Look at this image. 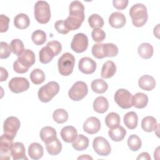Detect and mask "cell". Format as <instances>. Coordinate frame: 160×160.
I'll use <instances>...</instances> for the list:
<instances>
[{
  "label": "cell",
  "mask_w": 160,
  "mask_h": 160,
  "mask_svg": "<svg viewBox=\"0 0 160 160\" xmlns=\"http://www.w3.org/2000/svg\"><path fill=\"white\" fill-rule=\"evenodd\" d=\"M31 39L36 45H42L46 41V34L43 31L38 29L32 33Z\"/></svg>",
  "instance_id": "obj_39"
},
{
  "label": "cell",
  "mask_w": 160,
  "mask_h": 160,
  "mask_svg": "<svg viewBox=\"0 0 160 160\" xmlns=\"http://www.w3.org/2000/svg\"><path fill=\"white\" fill-rule=\"evenodd\" d=\"M93 109L98 113H104L109 108L108 99L104 96H99L95 99L93 102Z\"/></svg>",
  "instance_id": "obj_24"
},
{
  "label": "cell",
  "mask_w": 160,
  "mask_h": 160,
  "mask_svg": "<svg viewBox=\"0 0 160 160\" xmlns=\"http://www.w3.org/2000/svg\"><path fill=\"white\" fill-rule=\"evenodd\" d=\"M69 15L64 20V24L69 30H76L80 28L84 20V6L79 1H73L69 5Z\"/></svg>",
  "instance_id": "obj_1"
},
{
  "label": "cell",
  "mask_w": 160,
  "mask_h": 160,
  "mask_svg": "<svg viewBox=\"0 0 160 160\" xmlns=\"http://www.w3.org/2000/svg\"><path fill=\"white\" fill-rule=\"evenodd\" d=\"M43 153V148L38 142H32L28 147V154L32 159L37 160L41 158Z\"/></svg>",
  "instance_id": "obj_23"
},
{
  "label": "cell",
  "mask_w": 160,
  "mask_h": 160,
  "mask_svg": "<svg viewBox=\"0 0 160 160\" xmlns=\"http://www.w3.org/2000/svg\"><path fill=\"white\" fill-rule=\"evenodd\" d=\"M88 145L89 139L83 134L78 135L72 144L73 148L76 151H83L88 147Z\"/></svg>",
  "instance_id": "obj_32"
},
{
  "label": "cell",
  "mask_w": 160,
  "mask_h": 160,
  "mask_svg": "<svg viewBox=\"0 0 160 160\" xmlns=\"http://www.w3.org/2000/svg\"><path fill=\"white\" fill-rule=\"evenodd\" d=\"M91 87L92 90L98 94H102L108 89V83L102 79H97L92 81Z\"/></svg>",
  "instance_id": "obj_33"
},
{
  "label": "cell",
  "mask_w": 160,
  "mask_h": 160,
  "mask_svg": "<svg viewBox=\"0 0 160 160\" xmlns=\"http://www.w3.org/2000/svg\"><path fill=\"white\" fill-rule=\"evenodd\" d=\"M128 2V0H114L112 1L114 7L119 10L124 9L127 7Z\"/></svg>",
  "instance_id": "obj_47"
},
{
  "label": "cell",
  "mask_w": 160,
  "mask_h": 160,
  "mask_svg": "<svg viewBox=\"0 0 160 160\" xmlns=\"http://www.w3.org/2000/svg\"><path fill=\"white\" fill-rule=\"evenodd\" d=\"M53 119L59 124L65 122L68 119V113L64 109H57L52 114Z\"/></svg>",
  "instance_id": "obj_40"
},
{
  "label": "cell",
  "mask_w": 160,
  "mask_h": 160,
  "mask_svg": "<svg viewBox=\"0 0 160 160\" xmlns=\"http://www.w3.org/2000/svg\"><path fill=\"white\" fill-rule=\"evenodd\" d=\"M78 68L81 72L85 74H90L96 71V62L89 57H84L79 60Z\"/></svg>",
  "instance_id": "obj_14"
},
{
  "label": "cell",
  "mask_w": 160,
  "mask_h": 160,
  "mask_svg": "<svg viewBox=\"0 0 160 160\" xmlns=\"http://www.w3.org/2000/svg\"><path fill=\"white\" fill-rule=\"evenodd\" d=\"M109 24L114 28H121L126 22L125 16L120 12H114L109 17Z\"/></svg>",
  "instance_id": "obj_16"
},
{
  "label": "cell",
  "mask_w": 160,
  "mask_h": 160,
  "mask_svg": "<svg viewBox=\"0 0 160 160\" xmlns=\"http://www.w3.org/2000/svg\"><path fill=\"white\" fill-rule=\"evenodd\" d=\"M75 64V58L69 53H64L58 59V66L59 73L64 76L70 75L73 71Z\"/></svg>",
  "instance_id": "obj_6"
},
{
  "label": "cell",
  "mask_w": 160,
  "mask_h": 160,
  "mask_svg": "<svg viewBox=\"0 0 160 160\" xmlns=\"http://www.w3.org/2000/svg\"><path fill=\"white\" fill-rule=\"evenodd\" d=\"M92 147L95 152L99 156H106L111 152V148L109 142L101 136H98L94 139Z\"/></svg>",
  "instance_id": "obj_11"
},
{
  "label": "cell",
  "mask_w": 160,
  "mask_h": 160,
  "mask_svg": "<svg viewBox=\"0 0 160 160\" xmlns=\"http://www.w3.org/2000/svg\"><path fill=\"white\" fill-rule=\"evenodd\" d=\"M1 79L0 81L2 82L4 81H6L8 77V72L6 71V69H4L2 67H1Z\"/></svg>",
  "instance_id": "obj_48"
},
{
  "label": "cell",
  "mask_w": 160,
  "mask_h": 160,
  "mask_svg": "<svg viewBox=\"0 0 160 160\" xmlns=\"http://www.w3.org/2000/svg\"><path fill=\"white\" fill-rule=\"evenodd\" d=\"M12 141L13 139L8 135L5 134L1 135L0 139V158L1 159L8 160L10 159Z\"/></svg>",
  "instance_id": "obj_13"
},
{
  "label": "cell",
  "mask_w": 160,
  "mask_h": 160,
  "mask_svg": "<svg viewBox=\"0 0 160 160\" xmlns=\"http://www.w3.org/2000/svg\"><path fill=\"white\" fill-rule=\"evenodd\" d=\"M88 22L92 29H101L103 27L104 20L101 16L98 14H92L88 18Z\"/></svg>",
  "instance_id": "obj_37"
},
{
  "label": "cell",
  "mask_w": 160,
  "mask_h": 160,
  "mask_svg": "<svg viewBox=\"0 0 160 160\" xmlns=\"http://www.w3.org/2000/svg\"><path fill=\"white\" fill-rule=\"evenodd\" d=\"M34 17L40 24L48 23L51 18V9L48 2L38 1L34 5Z\"/></svg>",
  "instance_id": "obj_4"
},
{
  "label": "cell",
  "mask_w": 160,
  "mask_h": 160,
  "mask_svg": "<svg viewBox=\"0 0 160 160\" xmlns=\"http://www.w3.org/2000/svg\"><path fill=\"white\" fill-rule=\"evenodd\" d=\"M88 46V38L84 33L75 34L71 43V48L77 53L84 52Z\"/></svg>",
  "instance_id": "obj_10"
},
{
  "label": "cell",
  "mask_w": 160,
  "mask_h": 160,
  "mask_svg": "<svg viewBox=\"0 0 160 160\" xmlns=\"http://www.w3.org/2000/svg\"><path fill=\"white\" fill-rule=\"evenodd\" d=\"M14 24L18 29H24L29 27L30 19L27 14L20 13L17 14L14 18Z\"/></svg>",
  "instance_id": "obj_28"
},
{
  "label": "cell",
  "mask_w": 160,
  "mask_h": 160,
  "mask_svg": "<svg viewBox=\"0 0 160 160\" xmlns=\"http://www.w3.org/2000/svg\"><path fill=\"white\" fill-rule=\"evenodd\" d=\"M88 88L87 84L83 81H77L71 88L68 92L70 99L75 101L82 99L88 94Z\"/></svg>",
  "instance_id": "obj_8"
},
{
  "label": "cell",
  "mask_w": 160,
  "mask_h": 160,
  "mask_svg": "<svg viewBox=\"0 0 160 160\" xmlns=\"http://www.w3.org/2000/svg\"><path fill=\"white\" fill-rule=\"evenodd\" d=\"M49 48H50L53 52H54L56 56H58L62 50V45L58 41H51L48 42L46 44Z\"/></svg>",
  "instance_id": "obj_44"
},
{
  "label": "cell",
  "mask_w": 160,
  "mask_h": 160,
  "mask_svg": "<svg viewBox=\"0 0 160 160\" xmlns=\"http://www.w3.org/2000/svg\"><path fill=\"white\" fill-rule=\"evenodd\" d=\"M11 153L14 160L28 159L26 156V149L24 144L20 142H16L12 144Z\"/></svg>",
  "instance_id": "obj_17"
},
{
  "label": "cell",
  "mask_w": 160,
  "mask_h": 160,
  "mask_svg": "<svg viewBox=\"0 0 160 160\" xmlns=\"http://www.w3.org/2000/svg\"><path fill=\"white\" fill-rule=\"evenodd\" d=\"M159 126L156 119L152 116H146L144 118L141 122L142 129L146 132H150L156 131V128Z\"/></svg>",
  "instance_id": "obj_25"
},
{
  "label": "cell",
  "mask_w": 160,
  "mask_h": 160,
  "mask_svg": "<svg viewBox=\"0 0 160 160\" xmlns=\"http://www.w3.org/2000/svg\"><path fill=\"white\" fill-rule=\"evenodd\" d=\"M138 84L142 89L149 91L155 88L156 81L152 76L146 74L140 77L138 81Z\"/></svg>",
  "instance_id": "obj_19"
},
{
  "label": "cell",
  "mask_w": 160,
  "mask_h": 160,
  "mask_svg": "<svg viewBox=\"0 0 160 160\" xmlns=\"http://www.w3.org/2000/svg\"><path fill=\"white\" fill-rule=\"evenodd\" d=\"M118 48L113 43H102V53L104 58L114 57L118 54Z\"/></svg>",
  "instance_id": "obj_34"
},
{
  "label": "cell",
  "mask_w": 160,
  "mask_h": 160,
  "mask_svg": "<svg viewBox=\"0 0 160 160\" xmlns=\"http://www.w3.org/2000/svg\"><path fill=\"white\" fill-rule=\"evenodd\" d=\"M12 52L16 56H19L24 50V44L22 41L19 39H14L12 40L10 43Z\"/></svg>",
  "instance_id": "obj_41"
},
{
  "label": "cell",
  "mask_w": 160,
  "mask_h": 160,
  "mask_svg": "<svg viewBox=\"0 0 160 160\" xmlns=\"http://www.w3.org/2000/svg\"><path fill=\"white\" fill-rule=\"evenodd\" d=\"M106 125L109 128H113L119 125L120 124V116L114 112L109 113L105 118Z\"/></svg>",
  "instance_id": "obj_35"
},
{
  "label": "cell",
  "mask_w": 160,
  "mask_h": 160,
  "mask_svg": "<svg viewBox=\"0 0 160 160\" xmlns=\"http://www.w3.org/2000/svg\"><path fill=\"white\" fill-rule=\"evenodd\" d=\"M137 159H146V160H150L151 159V157L149 156V154H148V152H143L142 153H141L138 157L137 158Z\"/></svg>",
  "instance_id": "obj_49"
},
{
  "label": "cell",
  "mask_w": 160,
  "mask_h": 160,
  "mask_svg": "<svg viewBox=\"0 0 160 160\" xmlns=\"http://www.w3.org/2000/svg\"><path fill=\"white\" fill-rule=\"evenodd\" d=\"M12 52L11 48L9 44H8L6 42L1 41V59H6L8 58Z\"/></svg>",
  "instance_id": "obj_43"
},
{
  "label": "cell",
  "mask_w": 160,
  "mask_h": 160,
  "mask_svg": "<svg viewBox=\"0 0 160 160\" xmlns=\"http://www.w3.org/2000/svg\"><path fill=\"white\" fill-rule=\"evenodd\" d=\"M91 36L93 41L97 42H101L106 38V33L101 29H94L91 32Z\"/></svg>",
  "instance_id": "obj_42"
},
{
  "label": "cell",
  "mask_w": 160,
  "mask_h": 160,
  "mask_svg": "<svg viewBox=\"0 0 160 160\" xmlns=\"http://www.w3.org/2000/svg\"><path fill=\"white\" fill-rule=\"evenodd\" d=\"M40 138L44 142H46L57 138V133L54 128L51 126H45L40 131Z\"/></svg>",
  "instance_id": "obj_31"
},
{
  "label": "cell",
  "mask_w": 160,
  "mask_h": 160,
  "mask_svg": "<svg viewBox=\"0 0 160 160\" xmlns=\"http://www.w3.org/2000/svg\"><path fill=\"white\" fill-rule=\"evenodd\" d=\"M39 61L42 64H48L56 56L53 51L48 46L43 47L39 52Z\"/></svg>",
  "instance_id": "obj_26"
},
{
  "label": "cell",
  "mask_w": 160,
  "mask_h": 160,
  "mask_svg": "<svg viewBox=\"0 0 160 160\" xmlns=\"http://www.w3.org/2000/svg\"><path fill=\"white\" fill-rule=\"evenodd\" d=\"M128 145L132 151H137L141 148L142 142L138 136L132 134L128 138Z\"/></svg>",
  "instance_id": "obj_38"
},
{
  "label": "cell",
  "mask_w": 160,
  "mask_h": 160,
  "mask_svg": "<svg viewBox=\"0 0 160 160\" xmlns=\"http://www.w3.org/2000/svg\"><path fill=\"white\" fill-rule=\"evenodd\" d=\"M108 134L112 141L119 142L124 139L126 134V131L122 126L119 125L115 128H109Z\"/></svg>",
  "instance_id": "obj_21"
},
{
  "label": "cell",
  "mask_w": 160,
  "mask_h": 160,
  "mask_svg": "<svg viewBox=\"0 0 160 160\" xmlns=\"http://www.w3.org/2000/svg\"><path fill=\"white\" fill-rule=\"evenodd\" d=\"M59 91V85L57 82L50 81L42 86L38 91V98L42 102L50 101Z\"/></svg>",
  "instance_id": "obj_5"
},
{
  "label": "cell",
  "mask_w": 160,
  "mask_h": 160,
  "mask_svg": "<svg viewBox=\"0 0 160 160\" xmlns=\"http://www.w3.org/2000/svg\"><path fill=\"white\" fill-rule=\"evenodd\" d=\"M78 136L76 129L72 126H67L61 131V136L62 140L66 142H73Z\"/></svg>",
  "instance_id": "obj_18"
},
{
  "label": "cell",
  "mask_w": 160,
  "mask_h": 160,
  "mask_svg": "<svg viewBox=\"0 0 160 160\" xmlns=\"http://www.w3.org/2000/svg\"><path fill=\"white\" fill-rule=\"evenodd\" d=\"M9 18L4 14H1L0 16V24H1L0 32H4L8 31L9 28Z\"/></svg>",
  "instance_id": "obj_46"
},
{
  "label": "cell",
  "mask_w": 160,
  "mask_h": 160,
  "mask_svg": "<svg viewBox=\"0 0 160 160\" xmlns=\"http://www.w3.org/2000/svg\"><path fill=\"white\" fill-rule=\"evenodd\" d=\"M148 102V97L142 92H138L132 96V106L138 109L145 108Z\"/></svg>",
  "instance_id": "obj_29"
},
{
  "label": "cell",
  "mask_w": 160,
  "mask_h": 160,
  "mask_svg": "<svg viewBox=\"0 0 160 160\" xmlns=\"http://www.w3.org/2000/svg\"><path fill=\"white\" fill-rule=\"evenodd\" d=\"M54 28L60 34H66L69 32V30L64 24V20H59L56 21L54 24Z\"/></svg>",
  "instance_id": "obj_45"
},
{
  "label": "cell",
  "mask_w": 160,
  "mask_h": 160,
  "mask_svg": "<svg viewBox=\"0 0 160 160\" xmlns=\"http://www.w3.org/2000/svg\"><path fill=\"white\" fill-rule=\"evenodd\" d=\"M78 159H92V158H91V156L86 154V155H82L81 156L78 157Z\"/></svg>",
  "instance_id": "obj_50"
},
{
  "label": "cell",
  "mask_w": 160,
  "mask_h": 160,
  "mask_svg": "<svg viewBox=\"0 0 160 160\" xmlns=\"http://www.w3.org/2000/svg\"><path fill=\"white\" fill-rule=\"evenodd\" d=\"M8 86L12 92L20 93L29 89V82L25 78L14 77L9 81Z\"/></svg>",
  "instance_id": "obj_12"
},
{
  "label": "cell",
  "mask_w": 160,
  "mask_h": 160,
  "mask_svg": "<svg viewBox=\"0 0 160 160\" xmlns=\"http://www.w3.org/2000/svg\"><path fill=\"white\" fill-rule=\"evenodd\" d=\"M20 126L21 122L18 118L14 116H9L4 121V132L12 139H14L20 128Z\"/></svg>",
  "instance_id": "obj_9"
},
{
  "label": "cell",
  "mask_w": 160,
  "mask_h": 160,
  "mask_svg": "<svg viewBox=\"0 0 160 160\" xmlns=\"http://www.w3.org/2000/svg\"><path fill=\"white\" fill-rule=\"evenodd\" d=\"M114 101L122 109H129L132 106V96L125 89H119L114 94Z\"/></svg>",
  "instance_id": "obj_7"
},
{
  "label": "cell",
  "mask_w": 160,
  "mask_h": 160,
  "mask_svg": "<svg viewBox=\"0 0 160 160\" xmlns=\"http://www.w3.org/2000/svg\"><path fill=\"white\" fill-rule=\"evenodd\" d=\"M45 144L46 149L50 155H58L62 150L61 142L57 138L46 142Z\"/></svg>",
  "instance_id": "obj_20"
},
{
  "label": "cell",
  "mask_w": 160,
  "mask_h": 160,
  "mask_svg": "<svg viewBox=\"0 0 160 160\" xmlns=\"http://www.w3.org/2000/svg\"><path fill=\"white\" fill-rule=\"evenodd\" d=\"M153 47L148 42L142 43L138 49V52L140 57L145 59L151 58L153 55Z\"/></svg>",
  "instance_id": "obj_30"
},
{
  "label": "cell",
  "mask_w": 160,
  "mask_h": 160,
  "mask_svg": "<svg viewBox=\"0 0 160 160\" xmlns=\"http://www.w3.org/2000/svg\"><path fill=\"white\" fill-rule=\"evenodd\" d=\"M116 72V66L112 61H108L104 63L102 69L101 76L103 79H108L112 77Z\"/></svg>",
  "instance_id": "obj_22"
},
{
  "label": "cell",
  "mask_w": 160,
  "mask_h": 160,
  "mask_svg": "<svg viewBox=\"0 0 160 160\" xmlns=\"http://www.w3.org/2000/svg\"><path fill=\"white\" fill-rule=\"evenodd\" d=\"M124 123L129 129H134L138 126V117L137 114L134 111L127 112L123 118Z\"/></svg>",
  "instance_id": "obj_27"
},
{
  "label": "cell",
  "mask_w": 160,
  "mask_h": 160,
  "mask_svg": "<svg viewBox=\"0 0 160 160\" xmlns=\"http://www.w3.org/2000/svg\"><path fill=\"white\" fill-rule=\"evenodd\" d=\"M129 16L134 26L138 28L143 26L148 18L146 6L141 3H137L133 5L129 9Z\"/></svg>",
  "instance_id": "obj_3"
},
{
  "label": "cell",
  "mask_w": 160,
  "mask_h": 160,
  "mask_svg": "<svg viewBox=\"0 0 160 160\" xmlns=\"http://www.w3.org/2000/svg\"><path fill=\"white\" fill-rule=\"evenodd\" d=\"M101 128L100 121L96 117L88 118L83 124V130L89 134L97 133Z\"/></svg>",
  "instance_id": "obj_15"
},
{
  "label": "cell",
  "mask_w": 160,
  "mask_h": 160,
  "mask_svg": "<svg viewBox=\"0 0 160 160\" xmlns=\"http://www.w3.org/2000/svg\"><path fill=\"white\" fill-rule=\"evenodd\" d=\"M35 62V54L33 51L26 49L18 56L13 63V69L19 74L26 72Z\"/></svg>",
  "instance_id": "obj_2"
},
{
  "label": "cell",
  "mask_w": 160,
  "mask_h": 160,
  "mask_svg": "<svg viewBox=\"0 0 160 160\" xmlns=\"http://www.w3.org/2000/svg\"><path fill=\"white\" fill-rule=\"evenodd\" d=\"M45 74L40 69H33L30 74V79L34 84H40L45 81Z\"/></svg>",
  "instance_id": "obj_36"
}]
</instances>
